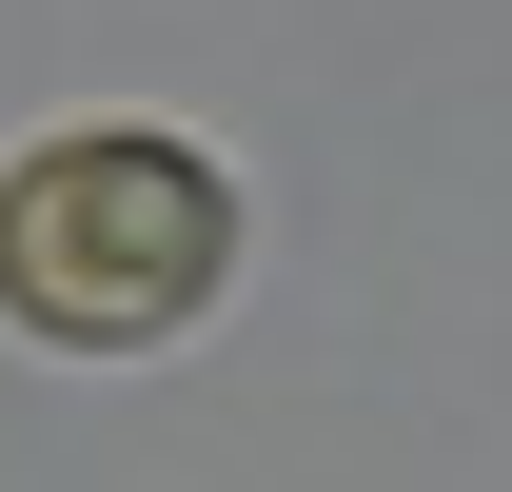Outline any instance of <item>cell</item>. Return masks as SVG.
Masks as SVG:
<instances>
[{
	"mask_svg": "<svg viewBox=\"0 0 512 492\" xmlns=\"http://www.w3.org/2000/svg\"><path fill=\"white\" fill-rule=\"evenodd\" d=\"M217 276H237V178L197 138L99 119L0 178V315L60 355H158L178 315H217Z\"/></svg>",
	"mask_w": 512,
	"mask_h": 492,
	"instance_id": "cell-1",
	"label": "cell"
}]
</instances>
